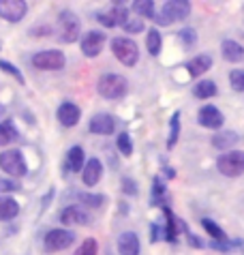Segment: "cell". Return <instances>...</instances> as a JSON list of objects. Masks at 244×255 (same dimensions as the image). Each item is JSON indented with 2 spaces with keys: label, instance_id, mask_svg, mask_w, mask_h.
I'll return each instance as SVG.
<instances>
[{
  "label": "cell",
  "instance_id": "1",
  "mask_svg": "<svg viewBox=\"0 0 244 255\" xmlns=\"http://www.w3.org/2000/svg\"><path fill=\"white\" fill-rule=\"evenodd\" d=\"M97 90H99V95H101L103 99L118 101V99H122V97L126 95L128 84H126V80L120 73H105V75L99 77Z\"/></svg>",
  "mask_w": 244,
  "mask_h": 255
},
{
  "label": "cell",
  "instance_id": "2",
  "mask_svg": "<svg viewBox=\"0 0 244 255\" xmlns=\"http://www.w3.org/2000/svg\"><path fill=\"white\" fill-rule=\"evenodd\" d=\"M0 169L9 178H24L28 174V163L24 159V152L17 150V148L0 152Z\"/></svg>",
  "mask_w": 244,
  "mask_h": 255
},
{
  "label": "cell",
  "instance_id": "3",
  "mask_svg": "<svg viewBox=\"0 0 244 255\" xmlns=\"http://www.w3.org/2000/svg\"><path fill=\"white\" fill-rule=\"evenodd\" d=\"M112 52L116 54V58L124 67H135L137 60H139V49H137V45H135V41H131L128 37L112 39Z\"/></svg>",
  "mask_w": 244,
  "mask_h": 255
},
{
  "label": "cell",
  "instance_id": "4",
  "mask_svg": "<svg viewBox=\"0 0 244 255\" xmlns=\"http://www.w3.org/2000/svg\"><path fill=\"white\" fill-rule=\"evenodd\" d=\"M58 28H60V34L58 39L62 41V43H73V41H77V37H80V19H77V15L73 11L64 9L58 13Z\"/></svg>",
  "mask_w": 244,
  "mask_h": 255
},
{
  "label": "cell",
  "instance_id": "5",
  "mask_svg": "<svg viewBox=\"0 0 244 255\" xmlns=\"http://www.w3.org/2000/svg\"><path fill=\"white\" fill-rule=\"evenodd\" d=\"M217 167L223 176H229V178H236V176L244 174V152L242 150H232L225 152L217 159Z\"/></svg>",
  "mask_w": 244,
  "mask_h": 255
},
{
  "label": "cell",
  "instance_id": "6",
  "mask_svg": "<svg viewBox=\"0 0 244 255\" xmlns=\"http://www.w3.org/2000/svg\"><path fill=\"white\" fill-rule=\"evenodd\" d=\"M64 54L60 49H45V52H37L32 56V67L39 71H60L64 69Z\"/></svg>",
  "mask_w": 244,
  "mask_h": 255
},
{
  "label": "cell",
  "instance_id": "7",
  "mask_svg": "<svg viewBox=\"0 0 244 255\" xmlns=\"http://www.w3.org/2000/svg\"><path fill=\"white\" fill-rule=\"evenodd\" d=\"M45 249L47 251H64V249H69L71 245L75 243V234L71 232V230H49L45 234Z\"/></svg>",
  "mask_w": 244,
  "mask_h": 255
},
{
  "label": "cell",
  "instance_id": "8",
  "mask_svg": "<svg viewBox=\"0 0 244 255\" xmlns=\"http://www.w3.org/2000/svg\"><path fill=\"white\" fill-rule=\"evenodd\" d=\"M26 13H28V4L24 0H0V17L4 22L17 24L26 17Z\"/></svg>",
  "mask_w": 244,
  "mask_h": 255
},
{
  "label": "cell",
  "instance_id": "9",
  "mask_svg": "<svg viewBox=\"0 0 244 255\" xmlns=\"http://www.w3.org/2000/svg\"><path fill=\"white\" fill-rule=\"evenodd\" d=\"M105 47V34L101 30H92L82 39V54L86 58H95Z\"/></svg>",
  "mask_w": 244,
  "mask_h": 255
},
{
  "label": "cell",
  "instance_id": "10",
  "mask_svg": "<svg viewBox=\"0 0 244 255\" xmlns=\"http://www.w3.org/2000/svg\"><path fill=\"white\" fill-rule=\"evenodd\" d=\"M197 120L206 129H221L225 123V116H223V112L219 108H214V105H204L197 114Z\"/></svg>",
  "mask_w": 244,
  "mask_h": 255
},
{
  "label": "cell",
  "instance_id": "11",
  "mask_svg": "<svg viewBox=\"0 0 244 255\" xmlns=\"http://www.w3.org/2000/svg\"><path fill=\"white\" fill-rule=\"evenodd\" d=\"M56 118H58V123L62 127H75L82 118V110L75 103H69V101L60 103V108L56 110Z\"/></svg>",
  "mask_w": 244,
  "mask_h": 255
},
{
  "label": "cell",
  "instance_id": "12",
  "mask_svg": "<svg viewBox=\"0 0 244 255\" xmlns=\"http://www.w3.org/2000/svg\"><path fill=\"white\" fill-rule=\"evenodd\" d=\"M101 176H103V163L101 159H97V157H92L84 163V169H82V178H84V185H88V187H95L99 180H101Z\"/></svg>",
  "mask_w": 244,
  "mask_h": 255
},
{
  "label": "cell",
  "instance_id": "13",
  "mask_svg": "<svg viewBox=\"0 0 244 255\" xmlns=\"http://www.w3.org/2000/svg\"><path fill=\"white\" fill-rule=\"evenodd\" d=\"M114 127H116V123H114V118L110 114H95L90 118V133H97V135H112L114 133Z\"/></svg>",
  "mask_w": 244,
  "mask_h": 255
},
{
  "label": "cell",
  "instance_id": "14",
  "mask_svg": "<svg viewBox=\"0 0 244 255\" xmlns=\"http://www.w3.org/2000/svg\"><path fill=\"white\" fill-rule=\"evenodd\" d=\"M139 238L135 232H124L118 238V251L120 255H139Z\"/></svg>",
  "mask_w": 244,
  "mask_h": 255
},
{
  "label": "cell",
  "instance_id": "15",
  "mask_svg": "<svg viewBox=\"0 0 244 255\" xmlns=\"http://www.w3.org/2000/svg\"><path fill=\"white\" fill-rule=\"evenodd\" d=\"M84 148L82 146H73L69 148L67 152V159H64V174L69 172H80V169H84Z\"/></svg>",
  "mask_w": 244,
  "mask_h": 255
},
{
  "label": "cell",
  "instance_id": "16",
  "mask_svg": "<svg viewBox=\"0 0 244 255\" xmlns=\"http://www.w3.org/2000/svg\"><path fill=\"white\" fill-rule=\"evenodd\" d=\"M60 221L64 225H88V215L80 206H67L60 212Z\"/></svg>",
  "mask_w": 244,
  "mask_h": 255
},
{
  "label": "cell",
  "instance_id": "17",
  "mask_svg": "<svg viewBox=\"0 0 244 255\" xmlns=\"http://www.w3.org/2000/svg\"><path fill=\"white\" fill-rule=\"evenodd\" d=\"M163 215H165V228H163L165 230V240L176 243L178 234H180V219H178L167 206H163Z\"/></svg>",
  "mask_w": 244,
  "mask_h": 255
},
{
  "label": "cell",
  "instance_id": "18",
  "mask_svg": "<svg viewBox=\"0 0 244 255\" xmlns=\"http://www.w3.org/2000/svg\"><path fill=\"white\" fill-rule=\"evenodd\" d=\"M210 67H212V58H210L208 54H199V56H195L193 60L186 62V71H189L191 77L204 75L206 71H210Z\"/></svg>",
  "mask_w": 244,
  "mask_h": 255
},
{
  "label": "cell",
  "instance_id": "19",
  "mask_svg": "<svg viewBox=\"0 0 244 255\" xmlns=\"http://www.w3.org/2000/svg\"><path fill=\"white\" fill-rule=\"evenodd\" d=\"M169 11V17L171 22H178V19H186L191 13V2L189 0H169V2H165Z\"/></svg>",
  "mask_w": 244,
  "mask_h": 255
},
{
  "label": "cell",
  "instance_id": "20",
  "mask_svg": "<svg viewBox=\"0 0 244 255\" xmlns=\"http://www.w3.org/2000/svg\"><path fill=\"white\" fill-rule=\"evenodd\" d=\"M17 137H19V131H17L15 123H13L11 118L0 120V148L13 144V141H15Z\"/></svg>",
  "mask_w": 244,
  "mask_h": 255
},
{
  "label": "cell",
  "instance_id": "21",
  "mask_svg": "<svg viewBox=\"0 0 244 255\" xmlns=\"http://www.w3.org/2000/svg\"><path fill=\"white\" fill-rule=\"evenodd\" d=\"M19 215V204L11 195H0V221H11Z\"/></svg>",
  "mask_w": 244,
  "mask_h": 255
},
{
  "label": "cell",
  "instance_id": "22",
  "mask_svg": "<svg viewBox=\"0 0 244 255\" xmlns=\"http://www.w3.org/2000/svg\"><path fill=\"white\" fill-rule=\"evenodd\" d=\"M221 52H223V58L227 62H238L244 58V47L238 41H232V39H225L223 43H221Z\"/></svg>",
  "mask_w": 244,
  "mask_h": 255
},
{
  "label": "cell",
  "instance_id": "23",
  "mask_svg": "<svg viewBox=\"0 0 244 255\" xmlns=\"http://www.w3.org/2000/svg\"><path fill=\"white\" fill-rule=\"evenodd\" d=\"M238 133L234 131H223V133H217V135L212 137V146L217 148V150H229L232 146L238 144Z\"/></svg>",
  "mask_w": 244,
  "mask_h": 255
},
{
  "label": "cell",
  "instance_id": "24",
  "mask_svg": "<svg viewBox=\"0 0 244 255\" xmlns=\"http://www.w3.org/2000/svg\"><path fill=\"white\" fill-rule=\"evenodd\" d=\"M219 93V88H217V84H214V80H202V82H197V86L195 90H193V95H195L197 99H210Z\"/></svg>",
  "mask_w": 244,
  "mask_h": 255
},
{
  "label": "cell",
  "instance_id": "25",
  "mask_svg": "<svg viewBox=\"0 0 244 255\" xmlns=\"http://www.w3.org/2000/svg\"><path fill=\"white\" fill-rule=\"evenodd\" d=\"M146 47L152 56H159L161 54V47H163V41H161V32L156 28H150L148 34H146Z\"/></svg>",
  "mask_w": 244,
  "mask_h": 255
},
{
  "label": "cell",
  "instance_id": "26",
  "mask_svg": "<svg viewBox=\"0 0 244 255\" xmlns=\"http://www.w3.org/2000/svg\"><path fill=\"white\" fill-rule=\"evenodd\" d=\"M131 9H133V11H137V15H139V17L152 19V17H154L156 2H154V0H137V2H133V4H131Z\"/></svg>",
  "mask_w": 244,
  "mask_h": 255
},
{
  "label": "cell",
  "instance_id": "27",
  "mask_svg": "<svg viewBox=\"0 0 244 255\" xmlns=\"http://www.w3.org/2000/svg\"><path fill=\"white\" fill-rule=\"evenodd\" d=\"M202 225H204V230H206V232L212 236L214 243H223V240H227V234H225V230H223V228H219V225L214 223L212 219H202Z\"/></svg>",
  "mask_w": 244,
  "mask_h": 255
},
{
  "label": "cell",
  "instance_id": "28",
  "mask_svg": "<svg viewBox=\"0 0 244 255\" xmlns=\"http://www.w3.org/2000/svg\"><path fill=\"white\" fill-rule=\"evenodd\" d=\"M178 135H180V112L171 114V123H169V139H167V148H174Z\"/></svg>",
  "mask_w": 244,
  "mask_h": 255
},
{
  "label": "cell",
  "instance_id": "29",
  "mask_svg": "<svg viewBox=\"0 0 244 255\" xmlns=\"http://www.w3.org/2000/svg\"><path fill=\"white\" fill-rule=\"evenodd\" d=\"M110 15H112V19L116 22V26H124V22L128 19V9H126V4L124 2H116L112 6V11H110Z\"/></svg>",
  "mask_w": 244,
  "mask_h": 255
},
{
  "label": "cell",
  "instance_id": "30",
  "mask_svg": "<svg viewBox=\"0 0 244 255\" xmlns=\"http://www.w3.org/2000/svg\"><path fill=\"white\" fill-rule=\"evenodd\" d=\"M154 187H152V206H161L163 204V197L167 193L165 189V180H161V176H154Z\"/></svg>",
  "mask_w": 244,
  "mask_h": 255
},
{
  "label": "cell",
  "instance_id": "31",
  "mask_svg": "<svg viewBox=\"0 0 244 255\" xmlns=\"http://www.w3.org/2000/svg\"><path fill=\"white\" fill-rule=\"evenodd\" d=\"M77 200H80L84 206H88V208H101L103 206V202H105V195H90V193H80L77 195Z\"/></svg>",
  "mask_w": 244,
  "mask_h": 255
},
{
  "label": "cell",
  "instance_id": "32",
  "mask_svg": "<svg viewBox=\"0 0 244 255\" xmlns=\"http://www.w3.org/2000/svg\"><path fill=\"white\" fill-rule=\"evenodd\" d=\"M0 71H4L6 75H11V77H15L17 80V84H26V80H24V73L13 65V62H9V60H2L0 58Z\"/></svg>",
  "mask_w": 244,
  "mask_h": 255
},
{
  "label": "cell",
  "instance_id": "33",
  "mask_svg": "<svg viewBox=\"0 0 244 255\" xmlns=\"http://www.w3.org/2000/svg\"><path fill=\"white\" fill-rule=\"evenodd\" d=\"M229 84L236 93H244V69H234L229 73Z\"/></svg>",
  "mask_w": 244,
  "mask_h": 255
},
{
  "label": "cell",
  "instance_id": "34",
  "mask_svg": "<svg viewBox=\"0 0 244 255\" xmlns=\"http://www.w3.org/2000/svg\"><path fill=\"white\" fill-rule=\"evenodd\" d=\"M118 150H120V154H124V157H131L133 154V139L128 133H120L118 135Z\"/></svg>",
  "mask_w": 244,
  "mask_h": 255
},
{
  "label": "cell",
  "instance_id": "35",
  "mask_svg": "<svg viewBox=\"0 0 244 255\" xmlns=\"http://www.w3.org/2000/svg\"><path fill=\"white\" fill-rule=\"evenodd\" d=\"M178 39L182 41L184 49H191L193 45L197 43V32L193 30V28H184V30H180V32H178Z\"/></svg>",
  "mask_w": 244,
  "mask_h": 255
},
{
  "label": "cell",
  "instance_id": "36",
  "mask_svg": "<svg viewBox=\"0 0 244 255\" xmlns=\"http://www.w3.org/2000/svg\"><path fill=\"white\" fill-rule=\"evenodd\" d=\"M19 182L13 180V178H0V195H9V193H15L19 191Z\"/></svg>",
  "mask_w": 244,
  "mask_h": 255
},
{
  "label": "cell",
  "instance_id": "37",
  "mask_svg": "<svg viewBox=\"0 0 244 255\" xmlns=\"http://www.w3.org/2000/svg\"><path fill=\"white\" fill-rule=\"evenodd\" d=\"M154 24L156 26H169L171 24V17H169V11H167V6H165V4H161V9L159 11H156L154 9Z\"/></svg>",
  "mask_w": 244,
  "mask_h": 255
},
{
  "label": "cell",
  "instance_id": "38",
  "mask_svg": "<svg viewBox=\"0 0 244 255\" xmlns=\"http://www.w3.org/2000/svg\"><path fill=\"white\" fill-rule=\"evenodd\" d=\"M97 249H99V245H97V240L95 238H86L82 247L77 249L75 255H97Z\"/></svg>",
  "mask_w": 244,
  "mask_h": 255
},
{
  "label": "cell",
  "instance_id": "39",
  "mask_svg": "<svg viewBox=\"0 0 244 255\" xmlns=\"http://www.w3.org/2000/svg\"><path fill=\"white\" fill-rule=\"evenodd\" d=\"M122 28H124L126 32H133V34H135V32H141V30H143V22H141V17H133V13H131Z\"/></svg>",
  "mask_w": 244,
  "mask_h": 255
},
{
  "label": "cell",
  "instance_id": "40",
  "mask_svg": "<svg viewBox=\"0 0 244 255\" xmlns=\"http://www.w3.org/2000/svg\"><path fill=\"white\" fill-rule=\"evenodd\" d=\"M122 191H124L126 195H137V182L124 176V178H122Z\"/></svg>",
  "mask_w": 244,
  "mask_h": 255
},
{
  "label": "cell",
  "instance_id": "41",
  "mask_svg": "<svg viewBox=\"0 0 244 255\" xmlns=\"http://www.w3.org/2000/svg\"><path fill=\"white\" fill-rule=\"evenodd\" d=\"M95 19H97V22H101L105 28H114V26H116V22L112 19L110 13H103V11H97L95 13Z\"/></svg>",
  "mask_w": 244,
  "mask_h": 255
},
{
  "label": "cell",
  "instance_id": "42",
  "mask_svg": "<svg viewBox=\"0 0 244 255\" xmlns=\"http://www.w3.org/2000/svg\"><path fill=\"white\" fill-rule=\"evenodd\" d=\"M150 234H152V236H150V240H152V243H159L161 238H165V230H163V225H156V223L150 225Z\"/></svg>",
  "mask_w": 244,
  "mask_h": 255
},
{
  "label": "cell",
  "instance_id": "43",
  "mask_svg": "<svg viewBox=\"0 0 244 255\" xmlns=\"http://www.w3.org/2000/svg\"><path fill=\"white\" fill-rule=\"evenodd\" d=\"M30 34H45V37H49L52 30H49V26H43V28H32Z\"/></svg>",
  "mask_w": 244,
  "mask_h": 255
}]
</instances>
